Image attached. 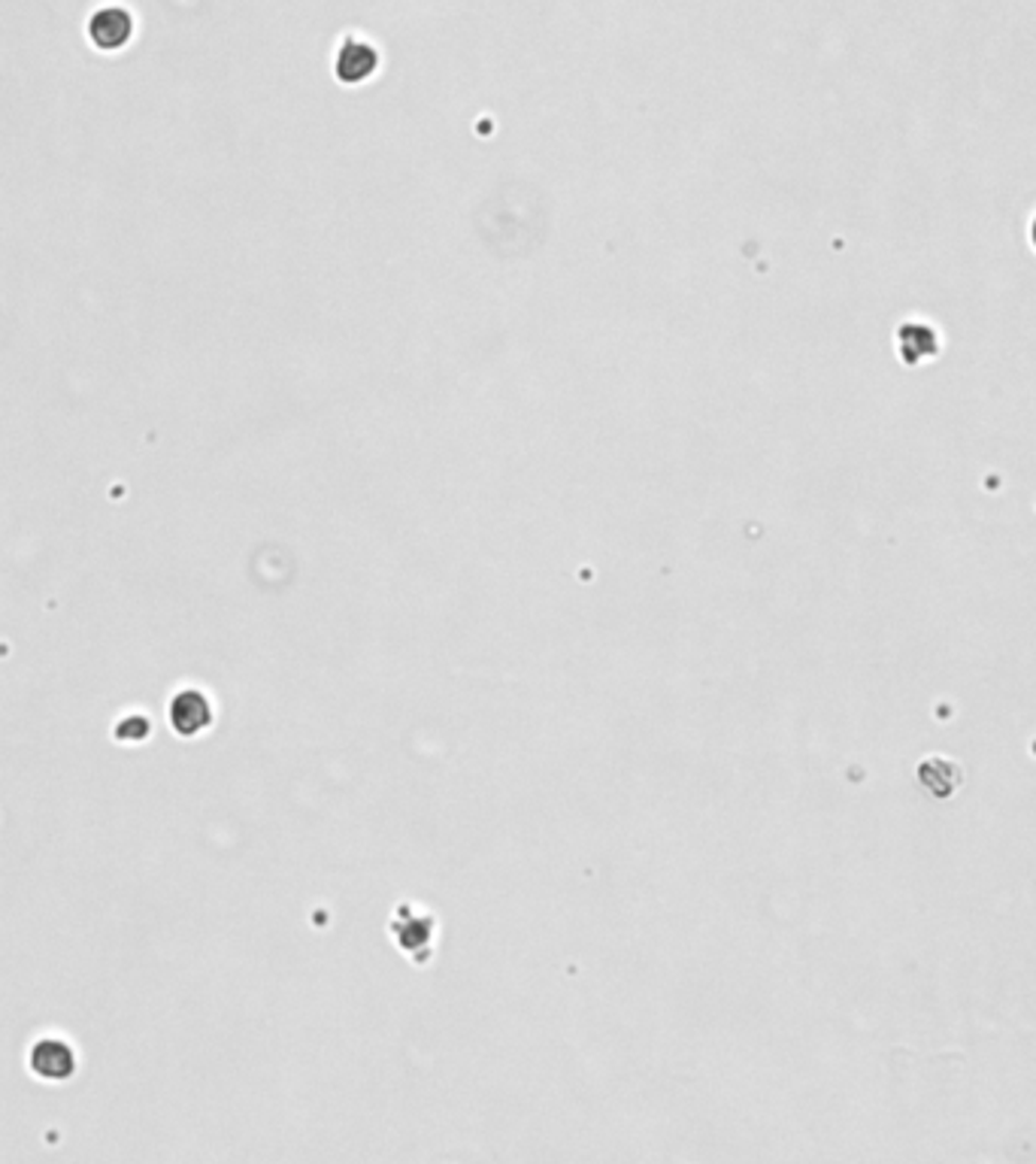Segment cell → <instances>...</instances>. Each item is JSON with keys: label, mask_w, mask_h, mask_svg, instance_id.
<instances>
[{"label": "cell", "mask_w": 1036, "mask_h": 1164, "mask_svg": "<svg viewBox=\"0 0 1036 1164\" xmlns=\"http://www.w3.org/2000/svg\"><path fill=\"white\" fill-rule=\"evenodd\" d=\"M31 1071L42 1080H67L76 1071V1056L64 1040H40L31 1049Z\"/></svg>", "instance_id": "6da1fadb"}, {"label": "cell", "mask_w": 1036, "mask_h": 1164, "mask_svg": "<svg viewBox=\"0 0 1036 1164\" xmlns=\"http://www.w3.org/2000/svg\"><path fill=\"white\" fill-rule=\"evenodd\" d=\"M212 719L210 700L204 698L200 692H179L173 703H170V725L176 728V734L182 737H191L197 731H204Z\"/></svg>", "instance_id": "7a4b0ae2"}, {"label": "cell", "mask_w": 1036, "mask_h": 1164, "mask_svg": "<svg viewBox=\"0 0 1036 1164\" xmlns=\"http://www.w3.org/2000/svg\"><path fill=\"white\" fill-rule=\"evenodd\" d=\"M91 40L98 42L101 49H119L125 46L127 37H130V16L125 10H101L94 19H91Z\"/></svg>", "instance_id": "3957f363"}]
</instances>
